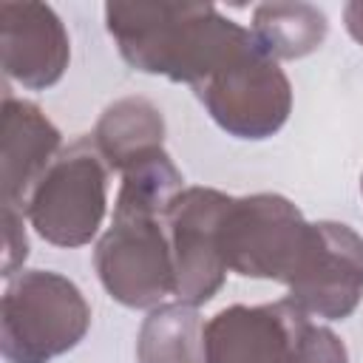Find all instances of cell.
Returning a JSON list of instances; mask_svg holds the SVG:
<instances>
[{
	"label": "cell",
	"mask_w": 363,
	"mask_h": 363,
	"mask_svg": "<svg viewBox=\"0 0 363 363\" xmlns=\"http://www.w3.org/2000/svg\"><path fill=\"white\" fill-rule=\"evenodd\" d=\"M184 179L159 150L122 173L113 218L94 250V267L105 292L130 309H156L176 292L167 213Z\"/></svg>",
	"instance_id": "1"
},
{
	"label": "cell",
	"mask_w": 363,
	"mask_h": 363,
	"mask_svg": "<svg viewBox=\"0 0 363 363\" xmlns=\"http://www.w3.org/2000/svg\"><path fill=\"white\" fill-rule=\"evenodd\" d=\"M105 28L122 60L190 88L233 57L252 31L210 3H108Z\"/></svg>",
	"instance_id": "2"
},
{
	"label": "cell",
	"mask_w": 363,
	"mask_h": 363,
	"mask_svg": "<svg viewBox=\"0 0 363 363\" xmlns=\"http://www.w3.org/2000/svg\"><path fill=\"white\" fill-rule=\"evenodd\" d=\"M207 363H349L343 340L289 298L227 306L204 326Z\"/></svg>",
	"instance_id": "3"
},
{
	"label": "cell",
	"mask_w": 363,
	"mask_h": 363,
	"mask_svg": "<svg viewBox=\"0 0 363 363\" xmlns=\"http://www.w3.org/2000/svg\"><path fill=\"white\" fill-rule=\"evenodd\" d=\"M91 326L79 286L51 269H20L0 306V352L9 363H51L71 352Z\"/></svg>",
	"instance_id": "4"
},
{
	"label": "cell",
	"mask_w": 363,
	"mask_h": 363,
	"mask_svg": "<svg viewBox=\"0 0 363 363\" xmlns=\"http://www.w3.org/2000/svg\"><path fill=\"white\" fill-rule=\"evenodd\" d=\"M108 173L111 167L94 136H79L62 147L43 173L23 216L48 244L82 247L102 227L108 210Z\"/></svg>",
	"instance_id": "5"
},
{
	"label": "cell",
	"mask_w": 363,
	"mask_h": 363,
	"mask_svg": "<svg viewBox=\"0 0 363 363\" xmlns=\"http://www.w3.org/2000/svg\"><path fill=\"white\" fill-rule=\"evenodd\" d=\"M213 122L238 139H267L284 128L292 111V85L284 68L250 40L210 77L193 85Z\"/></svg>",
	"instance_id": "6"
},
{
	"label": "cell",
	"mask_w": 363,
	"mask_h": 363,
	"mask_svg": "<svg viewBox=\"0 0 363 363\" xmlns=\"http://www.w3.org/2000/svg\"><path fill=\"white\" fill-rule=\"evenodd\" d=\"M312 224L278 193L233 199L221 221V258L241 278L289 284L309 247Z\"/></svg>",
	"instance_id": "7"
},
{
	"label": "cell",
	"mask_w": 363,
	"mask_h": 363,
	"mask_svg": "<svg viewBox=\"0 0 363 363\" xmlns=\"http://www.w3.org/2000/svg\"><path fill=\"white\" fill-rule=\"evenodd\" d=\"M233 196L216 187H184L170 213V250L176 269V301L201 306L218 295L227 278L221 258V221Z\"/></svg>",
	"instance_id": "8"
},
{
	"label": "cell",
	"mask_w": 363,
	"mask_h": 363,
	"mask_svg": "<svg viewBox=\"0 0 363 363\" xmlns=\"http://www.w3.org/2000/svg\"><path fill=\"white\" fill-rule=\"evenodd\" d=\"M289 301L326 320L349 318L363 298V238L340 221H315Z\"/></svg>",
	"instance_id": "9"
},
{
	"label": "cell",
	"mask_w": 363,
	"mask_h": 363,
	"mask_svg": "<svg viewBox=\"0 0 363 363\" xmlns=\"http://www.w3.org/2000/svg\"><path fill=\"white\" fill-rule=\"evenodd\" d=\"M3 71L23 88L43 91L62 79L71 43L62 20L45 3H0Z\"/></svg>",
	"instance_id": "10"
},
{
	"label": "cell",
	"mask_w": 363,
	"mask_h": 363,
	"mask_svg": "<svg viewBox=\"0 0 363 363\" xmlns=\"http://www.w3.org/2000/svg\"><path fill=\"white\" fill-rule=\"evenodd\" d=\"M62 150V133L28 99L11 94L3 96V130H0V187L3 207L26 210L37 182Z\"/></svg>",
	"instance_id": "11"
},
{
	"label": "cell",
	"mask_w": 363,
	"mask_h": 363,
	"mask_svg": "<svg viewBox=\"0 0 363 363\" xmlns=\"http://www.w3.org/2000/svg\"><path fill=\"white\" fill-rule=\"evenodd\" d=\"M94 142L108 167L125 173L136 162L164 150V116L145 96H122L96 119Z\"/></svg>",
	"instance_id": "12"
},
{
	"label": "cell",
	"mask_w": 363,
	"mask_h": 363,
	"mask_svg": "<svg viewBox=\"0 0 363 363\" xmlns=\"http://www.w3.org/2000/svg\"><path fill=\"white\" fill-rule=\"evenodd\" d=\"M204 320L196 306L162 303L147 312L136 337L139 363H207Z\"/></svg>",
	"instance_id": "13"
},
{
	"label": "cell",
	"mask_w": 363,
	"mask_h": 363,
	"mask_svg": "<svg viewBox=\"0 0 363 363\" xmlns=\"http://www.w3.org/2000/svg\"><path fill=\"white\" fill-rule=\"evenodd\" d=\"M326 34L329 20L312 3H261L252 11V37L275 62L318 51Z\"/></svg>",
	"instance_id": "14"
},
{
	"label": "cell",
	"mask_w": 363,
	"mask_h": 363,
	"mask_svg": "<svg viewBox=\"0 0 363 363\" xmlns=\"http://www.w3.org/2000/svg\"><path fill=\"white\" fill-rule=\"evenodd\" d=\"M3 224H6V258H3V275L11 278L14 269L28 255V238L23 227V213L14 207H3Z\"/></svg>",
	"instance_id": "15"
},
{
	"label": "cell",
	"mask_w": 363,
	"mask_h": 363,
	"mask_svg": "<svg viewBox=\"0 0 363 363\" xmlns=\"http://www.w3.org/2000/svg\"><path fill=\"white\" fill-rule=\"evenodd\" d=\"M343 20H346V31L363 45V0H352L343 9Z\"/></svg>",
	"instance_id": "16"
},
{
	"label": "cell",
	"mask_w": 363,
	"mask_h": 363,
	"mask_svg": "<svg viewBox=\"0 0 363 363\" xmlns=\"http://www.w3.org/2000/svg\"><path fill=\"white\" fill-rule=\"evenodd\" d=\"M360 193H363V176H360Z\"/></svg>",
	"instance_id": "17"
}]
</instances>
